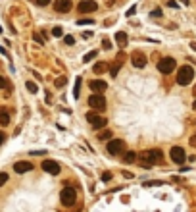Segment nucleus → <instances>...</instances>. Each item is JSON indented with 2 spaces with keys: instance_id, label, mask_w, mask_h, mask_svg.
<instances>
[{
  "instance_id": "1",
  "label": "nucleus",
  "mask_w": 196,
  "mask_h": 212,
  "mask_svg": "<svg viewBox=\"0 0 196 212\" xmlns=\"http://www.w3.org/2000/svg\"><path fill=\"white\" fill-rule=\"evenodd\" d=\"M136 160L141 162L142 168H152L156 162L161 160V150H160V149H148V150H142L141 154L136 156Z\"/></svg>"
},
{
  "instance_id": "2",
  "label": "nucleus",
  "mask_w": 196,
  "mask_h": 212,
  "mask_svg": "<svg viewBox=\"0 0 196 212\" xmlns=\"http://www.w3.org/2000/svg\"><path fill=\"white\" fill-rule=\"evenodd\" d=\"M194 77V70L192 66H181L179 71H177V83L179 85H189Z\"/></svg>"
},
{
  "instance_id": "3",
  "label": "nucleus",
  "mask_w": 196,
  "mask_h": 212,
  "mask_svg": "<svg viewBox=\"0 0 196 212\" xmlns=\"http://www.w3.org/2000/svg\"><path fill=\"white\" fill-rule=\"evenodd\" d=\"M60 200H62V205L64 206H73L75 205V200H77V191L73 187H65L62 189V193H60Z\"/></svg>"
},
{
  "instance_id": "4",
  "label": "nucleus",
  "mask_w": 196,
  "mask_h": 212,
  "mask_svg": "<svg viewBox=\"0 0 196 212\" xmlns=\"http://www.w3.org/2000/svg\"><path fill=\"white\" fill-rule=\"evenodd\" d=\"M88 106L92 110H96V112H104V110H106V98H104V95H90L88 96Z\"/></svg>"
},
{
  "instance_id": "5",
  "label": "nucleus",
  "mask_w": 196,
  "mask_h": 212,
  "mask_svg": "<svg viewBox=\"0 0 196 212\" xmlns=\"http://www.w3.org/2000/svg\"><path fill=\"white\" fill-rule=\"evenodd\" d=\"M87 120H88V124L92 126V129H102V127H106L108 126V120L106 118H102L94 112H88L87 114Z\"/></svg>"
},
{
  "instance_id": "6",
  "label": "nucleus",
  "mask_w": 196,
  "mask_h": 212,
  "mask_svg": "<svg viewBox=\"0 0 196 212\" xmlns=\"http://www.w3.org/2000/svg\"><path fill=\"white\" fill-rule=\"evenodd\" d=\"M175 66H177L175 58H161V60L158 62V70H160L161 73H171L173 70H175Z\"/></svg>"
},
{
  "instance_id": "7",
  "label": "nucleus",
  "mask_w": 196,
  "mask_h": 212,
  "mask_svg": "<svg viewBox=\"0 0 196 212\" xmlns=\"http://www.w3.org/2000/svg\"><path fill=\"white\" fill-rule=\"evenodd\" d=\"M169 156H171V160L175 162V164H183L184 160H187V154H184V149L181 147H173L169 150Z\"/></svg>"
},
{
  "instance_id": "8",
  "label": "nucleus",
  "mask_w": 196,
  "mask_h": 212,
  "mask_svg": "<svg viewBox=\"0 0 196 212\" xmlns=\"http://www.w3.org/2000/svg\"><path fill=\"white\" fill-rule=\"evenodd\" d=\"M110 154H119L121 150H125V143L121 141V139H112L110 143H108V149H106Z\"/></svg>"
},
{
  "instance_id": "9",
  "label": "nucleus",
  "mask_w": 196,
  "mask_h": 212,
  "mask_svg": "<svg viewBox=\"0 0 196 212\" xmlns=\"http://www.w3.org/2000/svg\"><path fill=\"white\" fill-rule=\"evenodd\" d=\"M41 166H42V170H44L46 174H52V175H58V174H60V164H58L56 160H44Z\"/></svg>"
},
{
  "instance_id": "10",
  "label": "nucleus",
  "mask_w": 196,
  "mask_h": 212,
  "mask_svg": "<svg viewBox=\"0 0 196 212\" xmlns=\"http://www.w3.org/2000/svg\"><path fill=\"white\" fill-rule=\"evenodd\" d=\"M88 87H90L92 95H102V93L108 89V83H106V81H102V79H94V81H90V83H88Z\"/></svg>"
},
{
  "instance_id": "11",
  "label": "nucleus",
  "mask_w": 196,
  "mask_h": 212,
  "mask_svg": "<svg viewBox=\"0 0 196 212\" xmlns=\"http://www.w3.org/2000/svg\"><path fill=\"white\" fill-rule=\"evenodd\" d=\"M96 8H98V4L94 2V0H83V2H79V6H77L79 12H85V14L96 12Z\"/></svg>"
},
{
  "instance_id": "12",
  "label": "nucleus",
  "mask_w": 196,
  "mask_h": 212,
  "mask_svg": "<svg viewBox=\"0 0 196 212\" xmlns=\"http://www.w3.org/2000/svg\"><path fill=\"white\" fill-rule=\"evenodd\" d=\"M131 62H133L135 68H144V66H146V56H144L142 52L135 50V52L131 54Z\"/></svg>"
},
{
  "instance_id": "13",
  "label": "nucleus",
  "mask_w": 196,
  "mask_h": 212,
  "mask_svg": "<svg viewBox=\"0 0 196 212\" xmlns=\"http://www.w3.org/2000/svg\"><path fill=\"white\" fill-rule=\"evenodd\" d=\"M71 0H54V10L56 12H62V14H65V12H69L71 10Z\"/></svg>"
},
{
  "instance_id": "14",
  "label": "nucleus",
  "mask_w": 196,
  "mask_h": 212,
  "mask_svg": "<svg viewBox=\"0 0 196 212\" xmlns=\"http://www.w3.org/2000/svg\"><path fill=\"white\" fill-rule=\"evenodd\" d=\"M14 170H16L17 174H27V172H31V170H33V164H31V162H27V160H19V162H16V164H14Z\"/></svg>"
},
{
  "instance_id": "15",
  "label": "nucleus",
  "mask_w": 196,
  "mask_h": 212,
  "mask_svg": "<svg viewBox=\"0 0 196 212\" xmlns=\"http://www.w3.org/2000/svg\"><path fill=\"white\" fill-rule=\"evenodd\" d=\"M115 41H117L119 47H125V44H127V33L117 31V33H115Z\"/></svg>"
},
{
  "instance_id": "16",
  "label": "nucleus",
  "mask_w": 196,
  "mask_h": 212,
  "mask_svg": "<svg viewBox=\"0 0 196 212\" xmlns=\"http://www.w3.org/2000/svg\"><path fill=\"white\" fill-rule=\"evenodd\" d=\"M92 71H94V73H104V71H108V64H106V62H98V64H94Z\"/></svg>"
},
{
  "instance_id": "17",
  "label": "nucleus",
  "mask_w": 196,
  "mask_h": 212,
  "mask_svg": "<svg viewBox=\"0 0 196 212\" xmlns=\"http://www.w3.org/2000/svg\"><path fill=\"white\" fill-rule=\"evenodd\" d=\"M112 135H113V133H112L110 129H102V131L98 133V139H100V141H112Z\"/></svg>"
},
{
  "instance_id": "18",
  "label": "nucleus",
  "mask_w": 196,
  "mask_h": 212,
  "mask_svg": "<svg viewBox=\"0 0 196 212\" xmlns=\"http://www.w3.org/2000/svg\"><path fill=\"white\" fill-rule=\"evenodd\" d=\"M136 156H138V154H136L135 150H127V152H125V156H123V160H125L127 164H131V162H135V160H136Z\"/></svg>"
},
{
  "instance_id": "19",
  "label": "nucleus",
  "mask_w": 196,
  "mask_h": 212,
  "mask_svg": "<svg viewBox=\"0 0 196 212\" xmlns=\"http://www.w3.org/2000/svg\"><path fill=\"white\" fill-rule=\"evenodd\" d=\"M10 124V114L6 110H0V126H8Z\"/></svg>"
},
{
  "instance_id": "20",
  "label": "nucleus",
  "mask_w": 196,
  "mask_h": 212,
  "mask_svg": "<svg viewBox=\"0 0 196 212\" xmlns=\"http://www.w3.org/2000/svg\"><path fill=\"white\" fill-rule=\"evenodd\" d=\"M119 68H121V64L117 62V60H115L112 66H110V73H112V77H115V75H117L119 73Z\"/></svg>"
},
{
  "instance_id": "21",
  "label": "nucleus",
  "mask_w": 196,
  "mask_h": 212,
  "mask_svg": "<svg viewBox=\"0 0 196 212\" xmlns=\"http://www.w3.org/2000/svg\"><path fill=\"white\" fill-rule=\"evenodd\" d=\"M96 54H98L96 50H92V52H87V54H85V58H83V62H85V64H88V62H90L92 58L96 56Z\"/></svg>"
},
{
  "instance_id": "22",
  "label": "nucleus",
  "mask_w": 196,
  "mask_h": 212,
  "mask_svg": "<svg viewBox=\"0 0 196 212\" xmlns=\"http://www.w3.org/2000/svg\"><path fill=\"white\" fill-rule=\"evenodd\" d=\"M79 87H81V77H77V81H75V89H73V96L79 98Z\"/></svg>"
},
{
  "instance_id": "23",
  "label": "nucleus",
  "mask_w": 196,
  "mask_h": 212,
  "mask_svg": "<svg viewBox=\"0 0 196 212\" xmlns=\"http://www.w3.org/2000/svg\"><path fill=\"white\" fill-rule=\"evenodd\" d=\"M65 81H67V79H65V77H58V79L54 81V85H56L58 89H60V87H64V85H65Z\"/></svg>"
},
{
  "instance_id": "24",
  "label": "nucleus",
  "mask_w": 196,
  "mask_h": 212,
  "mask_svg": "<svg viewBox=\"0 0 196 212\" xmlns=\"http://www.w3.org/2000/svg\"><path fill=\"white\" fill-rule=\"evenodd\" d=\"M27 89H29V91L35 95V93H37L39 91V87H37V83H31V81H27Z\"/></svg>"
},
{
  "instance_id": "25",
  "label": "nucleus",
  "mask_w": 196,
  "mask_h": 212,
  "mask_svg": "<svg viewBox=\"0 0 196 212\" xmlns=\"http://www.w3.org/2000/svg\"><path fill=\"white\" fill-rule=\"evenodd\" d=\"M64 42L67 44V47H71V44H75V39L71 35H67V37H64Z\"/></svg>"
},
{
  "instance_id": "26",
  "label": "nucleus",
  "mask_w": 196,
  "mask_h": 212,
  "mask_svg": "<svg viewBox=\"0 0 196 212\" xmlns=\"http://www.w3.org/2000/svg\"><path fill=\"white\" fill-rule=\"evenodd\" d=\"M77 23H79V25H92V19H88V17H83V19H79Z\"/></svg>"
},
{
  "instance_id": "27",
  "label": "nucleus",
  "mask_w": 196,
  "mask_h": 212,
  "mask_svg": "<svg viewBox=\"0 0 196 212\" xmlns=\"http://www.w3.org/2000/svg\"><path fill=\"white\" fill-rule=\"evenodd\" d=\"M52 35H54V37H62V35H64L62 27H54V29H52Z\"/></svg>"
},
{
  "instance_id": "28",
  "label": "nucleus",
  "mask_w": 196,
  "mask_h": 212,
  "mask_svg": "<svg viewBox=\"0 0 196 212\" xmlns=\"http://www.w3.org/2000/svg\"><path fill=\"white\" fill-rule=\"evenodd\" d=\"M102 48L110 50V48H112V41H110V39H104V41H102Z\"/></svg>"
},
{
  "instance_id": "29",
  "label": "nucleus",
  "mask_w": 196,
  "mask_h": 212,
  "mask_svg": "<svg viewBox=\"0 0 196 212\" xmlns=\"http://www.w3.org/2000/svg\"><path fill=\"white\" fill-rule=\"evenodd\" d=\"M102 181H106V183L112 181V172H104L102 174Z\"/></svg>"
},
{
  "instance_id": "30",
  "label": "nucleus",
  "mask_w": 196,
  "mask_h": 212,
  "mask_svg": "<svg viewBox=\"0 0 196 212\" xmlns=\"http://www.w3.org/2000/svg\"><path fill=\"white\" fill-rule=\"evenodd\" d=\"M125 58H127V56H125V52H117V56H115V60H117L119 64H123V62H125Z\"/></svg>"
},
{
  "instance_id": "31",
  "label": "nucleus",
  "mask_w": 196,
  "mask_h": 212,
  "mask_svg": "<svg viewBox=\"0 0 196 212\" xmlns=\"http://www.w3.org/2000/svg\"><path fill=\"white\" fill-rule=\"evenodd\" d=\"M6 181H8V174H4V172H2V174H0V187H2Z\"/></svg>"
},
{
  "instance_id": "32",
  "label": "nucleus",
  "mask_w": 196,
  "mask_h": 212,
  "mask_svg": "<svg viewBox=\"0 0 196 212\" xmlns=\"http://www.w3.org/2000/svg\"><path fill=\"white\" fill-rule=\"evenodd\" d=\"M35 2H37V6H48L50 0H35Z\"/></svg>"
},
{
  "instance_id": "33",
  "label": "nucleus",
  "mask_w": 196,
  "mask_h": 212,
  "mask_svg": "<svg viewBox=\"0 0 196 212\" xmlns=\"http://www.w3.org/2000/svg\"><path fill=\"white\" fill-rule=\"evenodd\" d=\"M33 39H35V41H37L39 44H42V42H44V39H42V37L39 35V33H35V35H33Z\"/></svg>"
},
{
  "instance_id": "34",
  "label": "nucleus",
  "mask_w": 196,
  "mask_h": 212,
  "mask_svg": "<svg viewBox=\"0 0 196 212\" xmlns=\"http://www.w3.org/2000/svg\"><path fill=\"white\" fill-rule=\"evenodd\" d=\"M152 17H161V10H160V8L152 10Z\"/></svg>"
},
{
  "instance_id": "35",
  "label": "nucleus",
  "mask_w": 196,
  "mask_h": 212,
  "mask_svg": "<svg viewBox=\"0 0 196 212\" xmlns=\"http://www.w3.org/2000/svg\"><path fill=\"white\" fill-rule=\"evenodd\" d=\"M6 87V79H4V77H0V89H4Z\"/></svg>"
},
{
  "instance_id": "36",
  "label": "nucleus",
  "mask_w": 196,
  "mask_h": 212,
  "mask_svg": "<svg viewBox=\"0 0 196 212\" xmlns=\"http://www.w3.org/2000/svg\"><path fill=\"white\" fill-rule=\"evenodd\" d=\"M135 10H136V8H135V6H131V8H129V12H127V16H133V14H135Z\"/></svg>"
},
{
  "instance_id": "37",
  "label": "nucleus",
  "mask_w": 196,
  "mask_h": 212,
  "mask_svg": "<svg viewBox=\"0 0 196 212\" xmlns=\"http://www.w3.org/2000/svg\"><path fill=\"white\" fill-rule=\"evenodd\" d=\"M90 35H92L90 31H85V33H83V39H90Z\"/></svg>"
},
{
  "instance_id": "38",
  "label": "nucleus",
  "mask_w": 196,
  "mask_h": 212,
  "mask_svg": "<svg viewBox=\"0 0 196 212\" xmlns=\"http://www.w3.org/2000/svg\"><path fill=\"white\" fill-rule=\"evenodd\" d=\"M4 139H6V135H4V133H2V131H0V145H2V143H4Z\"/></svg>"
},
{
  "instance_id": "39",
  "label": "nucleus",
  "mask_w": 196,
  "mask_h": 212,
  "mask_svg": "<svg viewBox=\"0 0 196 212\" xmlns=\"http://www.w3.org/2000/svg\"><path fill=\"white\" fill-rule=\"evenodd\" d=\"M190 145H194V147H196V135H194V137H190Z\"/></svg>"
},
{
  "instance_id": "40",
  "label": "nucleus",
  "mask_w": 196,
  "mask_h": 212,
  "mask_svg": "<svg viewBox=\"0 0 196 212\" xmlns=\"http://www.w3.org/2000/svg\"><path fill=\"white\" fill-rule=\"evenodd\" d=\"M190 48H192V50H196V42H190Z\"/></svg>"
},
{
  "instance_id": "41",
  "label": "nucleus",
  "mask_w": 196,
  "mask_h": 212,
  "mask_svg": "<svg viewBox=\"0 0 196 212\" xmlns=\"http://www.w3.org/2000/svg\"><path fill=\"white\" fill-rule=\"evenodd\" d=\"M192 93H194V96H196V85H194V89H192Z\"/></svg>"
},
{
  "instance_id": "42",
  "label": "nucleus",
  "mask_w": 196,
  "mask_h": 212,
  "mask_svg": "<svg viewBox=\"0 0 196 212\" xmlns=\"http://www.w3.org/2000/svg\"><path fill=\"white\" fill-rule=\"evenodd\" d=\"M192 106H194V110H196V100H194V104H192Z\"/></svg>"
},
{
  "instance_id": "43",
  "label": "nucleus",
  "mask_w": 196,
  "mask_h": 212,
  "mask_svg": "<svg viewBox=\"0 0 196 212\" xmlns=\"http://www.w3.org/2000/svg\"><path fill=\"white\" fill-rule=\"evenodd\" d=\"M0 31H2V27H0Z\"/></svg>"
}]
</instances>
